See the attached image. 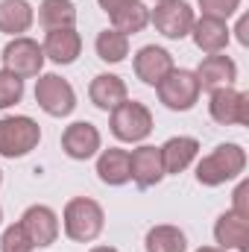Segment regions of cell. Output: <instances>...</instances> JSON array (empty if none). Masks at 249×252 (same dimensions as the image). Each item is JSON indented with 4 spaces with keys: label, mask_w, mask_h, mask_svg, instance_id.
Returning <instances> with one entry per match:
<instances>
[{
    "label": "cell",
    "mask_w": 249,
    "mask_h": 252,
    "mask_svg": "<svg viewBox=\"0 0 249 252\" xmlns=\"http://www.w3.org/2000/svg\"><path fill=\"white\" fill-rule=\"evenodd\" d=\"M62 226L64 235L73 244H91L103 235L106 229V214L103 205L91 196H73L62 211Z\"/></svg>",
    "instance_id": "1"
},
{
    "label": "cell",
    "mask_w": 249,
    "mask_h": 252,
    "mask_svg": "<svg viewBox=\"0 0 249 252\" xmlns=\"http://www.w3.org/2000/svg\"><path fill=\"white\" fill-rule=\"evenodd\" d=\"M247 170V150L241 144H220L196 164V182L205 188L226 185Z\"/></svg>",
    "instance_id": "2"
},
{
    "label": "cell",
    "mask_w": 249,
    "mask_h": 252,
    "mask_svg": "<svg viewBox=\"0 0 249 252\" xmlns=\"http://www.w3.org/2000/svg\"><path fill=\"white\" fill-rule=\"evenodd\" d=\"M41 141V126L27 115H6L0 118V156L3 158H24Z\"/></svg>",
    "instance_id": "3"
},
{
    "label": "cell",
    "mask_w": 249,
    "mask_h": 252,
    "mask_svg": "<svg viewBox=\"0 0 249 252\" xmlns=\"http://www.w3.org/2000/svg\"><path fill=\"white\" fill-rule=\"evenodd\" d=\"M109 126H112V135L118 141L141 144L153 132V112L138 100H124L121 106H115L109 112Z\"/></svg>",
    "instance_id": "4"
},
{
    "label": "cell",
    "mask_w": 249,
    "mask_h": 252,
    "mask_svg": "<svg viewBox=\"0 0 249 252\" xmlns=\"http://www.w3.org/2000/svg\"><path fill=\"white\" fill-rule=\"evenodd\" d=\"M156 94L158 100L170 109V112H190L199 100V82H196V73L185 70V67H173L158 85H156Z\"/></svg>",
    "instance_id": "5"
},
{
    "label": "cell",
    "mask_w": 249,
    "mask_h": 252,
    "mask_svg": "<svg viewBox=\"0 0 249 252\" xmlns=\"http://www.w3.org/2000/svg\"><path fill=\"white\" fill-rule=\"evenodd\" d=\"M35 103L50 118H67L76 109V91H73V85L64 76H59V73H38Z\"/></svg>",
    "instance_id": "6"
},
{
    "label": "cell",
    "mask_w": 249,
    "mask_h": 252,
    "mask_svg": "<svg viewBox=\"0 0 249 252\" xmlns=\"http://www.w3.org/2000/svg\"><path fill=\"white\" fill-rule=\"evenodd\" d=\"M196 15L187 0H156V9H150V24L164 35V38H185L190 35Z\"/></svg>",
    "instance_id": "7"
},
{
    "label": "cell",
    "mask_w": 249,
    "mask_h": 252,
    "mask_svg": "<svg viewBox=\"0 0 249 252\" xmlns=\"http://www.w3.org/2000/svg\"><path fill=\"white\" fill-rule=\"evenodd\" d=\"M3 67L12 70L15 76L21 79H30V76H38L41 67H44V50L35 38L30 35H18L12 38L6 47H3Z\"/></svg>",
    "instance_id": "8"
},
{
    "label": "cell",
    "mask_w": 249,
    "mask_h": 252,
    "mask_svg": "<svg viewBox=\"0 0 249 252\" xmlns=\"http://www.w3.org/2000/svg\"><path fill=\"white\" fill-rule=\"evenodd\" d=\"M208 115L220 126H247L249 124V97L244 91L232 88H217L211 91L208 100Z\"/></svg>",
    "instance_id": "9"
},
{
    "label": "cell",
    "mask_w": 249,
    "mask_h": 252,
    "mask_svg": "<svg viewBox=\"0 0 249 252\" xmlns=\"http://www.w3.org/2000/svg\"><path fill=\"white\" fill-rule=\"evenodd\" d=\"M21 226H24V232H27V238L32 241L35 250L53 247L56 238H59V214L50 205H30L21 214Z\"/></svg>",
    "instance_id": "10"
},
{
    "label": "cell",
    "mask_w": 249,
    "mask_h": 252,
    "mask_svg": "<svg viewBox=\"0 0 249 252\" xmlns=\"http://www.w3.org/2000/svg\"><path fill=\"white\" fill-rule=\"evenodd\" d=\"M164 164H161V150L153 144H141L129 153V179L138 188H156L164 179Z\"/></svg>",
    "instance_id": "11"
},
{
    "label": "cell",
    "mask_w": 249,
    "mask_h": 252,
    "mask_svg": "<svg viewBox=\"0 0 249 252\" xmlns=\"http://www.w3.org/2000/svg\"><path fill=\"white\" fill-rule=\"evenodd\" d=\"M100 147H103V135H100V129L94 124L76 121V124L64 126L62 150H64L67 158H73V161H88V158H94V156L100 153Z\"/></svg>",
    "instance_id": "12"
},
{
    "label": "cell",
    "mask_w": 249,
    "mask_h": 252,
    "mask_svg": "<svg viewBox=\"0 0 249 252\" xmlns=\"http://www.w3.org/2000/svg\"><path fill=\"white\" fill-rule=\"evenodd\" d=\"M199 91H217V88H232L238 82V64L226 53H208L199 67L193 70Z\"/></svg>",
    "instance_id": "13"
},
{
    "label": "cell",
    "mask_w": 249,
    "mask_h": 252,
    "mask_svg": "<svg viewBox=\"0 0 249 252\" xmlns=\"http://www.w3.org/2000/svg\"><path fill=\"white\" fill-rule=\"evenodd\" d=\"M132 67H135V76L144 82V85H158L176 64H173V56L164 50V47H158V44H147V47H141L138 53H135V59H132Z\"/></svg>",
    "instance_id": "14"
},
{
    "label": "cell",
    "mask_w": 249,
    "mask_h": 252,
    "mask_svg": "<svg viewBox=\"0 0 249 252\" xmlns=\"http://www.w3.org/2000/svg\"><path fill=\"white\" fill-rule=\"evenodd\" d=\"M190 35H193V44L202 50V53H223L229 47V38H232V30L223 18H211V15H202L193 21L190 27Z\"/></svg>",
    "instance_id": "15"
},
{
    "label": "cell",
    "mask_w": 249,
    "mask_h": 252,
    "mask_svg": "<svg viewBox=\"0 0 249 252\" xmlns=\"http://www.w3.org/2000/svg\"><path fill=\"white\" fill-rule=\"evenodd\" d=\"M41 50H44V59H50V62L73 64L79 59V53H82V35L73 27H67V30H50L44 35Z\"/></svg>",
    "instance_id": "16"
},
{
    "label": "cell",
    "mask_w": 249,
    "mask_h": 252,
    "mask_svg": "<svg viewBox=\"0 0 249 252\" xmlns=\"http://www.w3.org/2000/svg\"><path fill=\"white\" fill-rule=\"evenodd\" d=\"M158 150H161L164 173H185L187 167L193 164V158L199 156V141L190 138V135H173Z\"/></svg>",
    "instance_id": "17"
},
{
    "label": "cell",
    "mask_w": 249,
    "mask_h": 252,
    "mask_svg": "<svg viewBox=\"0 0 249 252\" xmlns=\"http://www.w3.org/2000/svg\"><path fill=\"white\" fill-rule=\"evenodd\" d=\"M214 241L220 250H238V252H247V244H249V220L235 214L232 208L223 211L214 223Z\"/></svg>",
    "instance_id": "18"
},
{
    "label": "cell",
    "mask_w": 249,
    "mask_h": 252,
    "mask_svg": "<svg viewBox=\"0 0 249 252\" xmlns=\"http://www.w3.org/2000/svg\"><path fill=\"white\" fill-rule=\"evenodd\" d=\"M88 97L97 109L112 112L115 106H121L124 100H129V88L118 73H97L88 85Z\"/></svg>",
    "instance_id": "19"
},
{
    "label": "cell",
    "mask_w": 249,
    "mask_h": 252,
    "mask_svg": "<svg viewBox=\"0 0 249 252\" xmlns=\"http://www.w3.org/2000/svg\"><path fill=\"white\" fill-rule=\"evenodd\" d=\"M97 176L103 185L121 188L129 182V150L121 147H109L97 156Z\"/></svg>",
    "instance_id": "20"
},
{
    "label": "cell",
    "mask_w": 249,
    "mask_h": 252,
    "mask_svg": "<svg viewBox=\"0 0 249 252\" xmlns=\"http://www.w3.org/2000/svg\"><path fill=\"white\" fill-rule=\"evenodd\" d=\"M35 24V9L27 0H0V32L18 38Z\"/></svg>",
    "instance_id": "21"
},
{
    "label": "cell",
    "mask_w": 249,
    "mask_h": 252,
    "mask_svg": "<svg viewBox=\"0 0 249 252\" xmlns=\"http://www.w3.org/2000/svg\"><path fill=\"white\" fill-rule=\"evenodd\" d=\"M38 24L50 30H67L76 24V3L73 0H41L38 6Z\"/></svg>",
    "instance_id": "22"
},
{
    "label": "cell",
    "mask_w": 249,
    "mask_h": 252,
    "mask_svg": "<svg viewBox=\"0 0 249 252\" xmlns=\"http://www.w3.org/2000/svg\"><path fill=\"white\" fill-rule=\"evenodd\" d=\"M144 250L147 252H185L187 250V238L179 226H170V223H161V226H153L144 238Z\"/></svg>",
    "instance_id": "23"
},
{
    "label": "cell",
    "mask_w": 249,
    "mask_h": 252,
    "mask_svg": "<svg viewBox=\"0 0 249 252\" xmlns=\"http://www.w3.org/2000/svg\"><path fill=\"white\" fill-rule=\"evenodd\" d=\"M109 18H112V30H118V32H124V35H135V32H141V30L150 24V6L141 3V0H132L129 6L118 9V12L109 15Z\"/></svg>",
    "instance_id": "24"
},
{
    "label": "cell",
    "mask_w": 249,
    "mask_h": 252,
    "mask_svg": "<svg viewBox=\"0 0 249 252\" xmlns=\"http://www.w3.org/2000/svg\"><path fill=\"white\" fill-rule=\"evenodd\" d=\"M94 50H97V56L103 62H109V64L124 62L129 56V35L118 32V30H103L97 35V41H94Z\"/></svg>",
    "instance_id": "25"
},
{
    "label": "cell",
    "mask_w": 249,
    "mask_h": 252,
    "mask_svg": "<svg viewBox=\"0 0 249 252\" xmlns=\"http://www.w3.org/2000/svg\"><path fill=\"white\" fill-rule=\"evenodd\" d=\"M24 97V79L15 76L12 70H0V109H12Z\"/></svg>",
    "instance_id": "26"
},
{
    "label": "cell",
    "mask_w": 249,
    "mask_h": 252,
    "mask_svg": "<svg viewBox=\"0 0 249 252\" xmlns=\"http://www.w3.org/2000/svg\"><path fill=\"white\" fill-rule=\"evenodd\" d=\"M32 241L27 238V232H24V226L21 223H15V226H9L6 232H3V238H0V252H32Z\"/></svg>",
    "instance_id": "27"
},
{
    "label": "cell",
    "mask_w": 249,
    "mask_h": 252,
    "mask_svg": "<svg viewBox=\"0 0 249 252\" xmlns=\"http://www.w3.org/2000/svg\"><path fill=\"white\" fill-rule=\"evenodd\" d=\"M199 9H202V15L229 21V18L241 9V0H199Z\"/></svg>",
    "instance_id": "28"
},
{
    "label": "cell",
    "mask_w": 249,
    "mask_h": 252,
    "mask_svg": "<svg viewBox=\"0 0 249 252\" xmlns=\"http://www.w3.org/2000/svg\"><path fill=\"white\" fill-rule=\"evenodd\" d=\"M232 211L249 220V182L247 179H244V182L235 188V193H232Z\"/></svg>",
    "instance_id": "29"
},
{
    "label": "cell",
    "mask_w": 249,
    "mask_h": 252,
    "mask_svg": "<svg viewBox=\"0 0 249 252\" xmlns=\"http://www.w3.org/2000/svg\"><path fill=\"white\" fill-rule=\"evenodd\" d=\"M100 3V9L106 12V15H115L118 9H124V6H129L132 0H97Z\"/></svg>",
    "instance_id": "30"
},
{
    "label": "cell",
    "mask_w": 249,
    "mask_h": 252,
    "mask_svg": "<svg viewBox=\"0 0 249 252\" xmlns=\"http://www.w3.org/2000/svg\"><path fill=\"white\" fill-rule=\"evenodd\" d=\"M247 27H249V18H247V15H244V18H241V21H238V30H235V32H238V41H241V44H244V47H247V44H249Z\"/></svg>",
    "instance_id": "31"
},
{
    "label": "cell",
    "mask_w": 249,
    "mask_h": 252,
    "mask_svg": "<svg viewBox=\"0 0 249 252\" xmlns=\"http://www.w3.org/2000/svg\"><path fill=\"white\" fill-rule=\"evenodd\" d=\"M91 252H121V250H115V247H94Z\"/></svg>",
    "instance_id": "32"
},
{
    "label": "cell",
    "mask_w": 249,
    "mask_h": 252,
    "mask_svg": "<svg viewBox=\"0 0 249 252\" xmlns=\"http://www.w3.org/2000/svg\"><path fill=\"white\" fill-rule=\"evenodd\" d=\"M196 252H226V250H220V247H199Z\"/></svg>",
    "instance_id": "33"
},
{
    "label": "cell",
    "mask_w": 249,
    "mask_h": 252,
    "mask_svg": "<svg viewBox=\"0 0 249 252\" xmlns=\"http://www.w3.org/2000/svg\"><path fill=\"white\" fill-rule=\"evenodd\" d=\"M0 185H3V170H0Z\"/></svg>",
    "instance_id": "34"
},
{
    "label": "cell",
    "mask_w": 249,
    "mask_h": 252,
    "mask_svg": "<svg viewBox=\"0 0 249 252\" xmlns=\"http://www.w3.org/2000/svg\"><path fill=\"white\" fill-rule=\"evenodd\" d=\"M0 220H3V208H0Z\"/></svg>",
    "instance_id": "35"
}]
</instances>
